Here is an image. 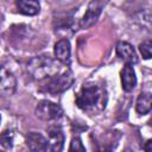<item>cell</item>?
I'll return each mask as SVG.
<instances>
[{
    "label": "cell",
    "instance_id": "obj_11",
    "mask_svg": "<svg viewBox=\"0 0 152 152\" xmlns=\"http://www.w3.org/2000/svg\"><path fill=\"white\" fill-rule=\"evenodd\" d=\"M46 139L38 132H30L26 134V145L31 152H40L44 150Z\"/></svg>",
    "mask_w": 152,
    "mask_h": 152
},
{
    "label": "cell",
    "instance_id": "obj_17",
    "mask_svg": "<svg viewBox=\"0 0 152 152\" xmlns=\"http://www.w3.org/2000/svg\"><path fill=\"white\" fill-rule=\"evenodd\" d=\"M151 48H152L151 40H145L139 45V50H140V52L145 59L151 58Z\"/></svg>",
    "mask_w": 152,
    "mask_h": 152
},
{
    "label": "cell",
    "instance_id": "obj_20",
    "mask_svg": "<svg viewBox=\"0 0 152 152\" xmlns=\"http://www.w3.org/2000/svg\"><path fill=\"white\" fill-rule=\"evenodd\" d=\"M0 122H1V115H0Z\"/></svg>",
    "mask_w": 152,
    "mask_h": 152
},
{
    "label": "cell",
    "instance_id": "obj_14",
    "mask_svg": "<svg viewBox=\"0 0 152 152\" xmlns=\"http://www.w3.org/2000/svg\"><path fill=\"white\" fill-rule=\"evenodd\" d=\"M115 147V142L113 140L108 141V139H96L94 141V152H113Z\"/></svg>",
    "mask_w": 152,
    "mask_h": 152
},
{
    "label": "cell",
    "instance_id": "obj_1",
    "mask_svg": "<svg viewBox=\"0 0 152 152\" xmlns=\"http://www.w3.org/2000/svg\"><path fill=\"white\" fill-rule=\"evenodd\" d=\"M106 90L99 84H84L75 97L77 107L91 114L102 110L106 107Z\"/></svg>",
    "mask_w": 152,
    "mask_h": 152
},
{
    "label": "cell",
    "instance_id": "obj_15",
    "mask_svg": "<svg viewBox=\"0 0 152 152\" xmlns=\"http://www.w3.org/2000/svg\"><path fill=\"white\" fill-rule=\"evenodd\" d=\"M13 131L12 129H6L0 134V144L5 148H11L13 146Z\"/></svg>",
    "mask_w": 152,
    "mask_h": 152
},
{
    "label": "cell",
    "instance_id": "obj_13",
    "mask_svg": "<svg viewBox=\"0 0 152 152\" xmlns=\"http://www.w3.org/2000/svg\"><path fill=\"white\" fill-rule=\"evenodd\" d=\"M135 109L139 114H147L151 110V94L150 93H141L138 96Z\"/></svg>",
    "mask_w": 152,
    "mask_h": 152
},
{
    "label": "cell",
    "instance_id": "obj_8",
    "mask_svg": "<svg viewBox=\"0 0 152 152\" xmlns=\"http://www.w3.org/2000/svg\"><path fill=\"white\" fill-rule=\"evenodd\" d=\"M116 55L120 59L125 61L126 64L133 65L138 62V57L133 46L127 42H119L116 44Z\"/></svg>",
    "mask_w": 152,
    "mask_h": 152
},
{
    "label": "cell",
    "instance_id": "obj_2",
    "mask_svg": "<svg viewBox=\"0 0 152 152\" xmlns=\"http://www.w3.org/2000/svg\"><path fill=\"white\" fill-rule=\"evenodd\" d=\"M27 72L34 80L45 81L58 75L61 72V65L57 59H53L48 55H40L33 57L27 63Z\"/></svg>",
    "mask_w": 152,
    "mask_h": 152
},
{
    "label": "cell",
    "instance_id": "obj_6",
    "mask_svg": "<svg viewBox=\"0 0 152 152\" xmlns=\"http://www.w3.org/2000/svg\"><path fill=\"white\" fill-rule=\"evenodd\" d=\"M17 87V81L14 75L6 69L5 66L0 65V95L10 96L14 93Z\"/></svg>",
    "mask_w": 152,
    "mask_h": 152
},
{
    "label": "cell",
    "instance_id": "obj_9",
    "mask_svg": "<svg viewBox=\"0 0 152 152\" xmlns=\"http://www.w3.org/2000/svg\"><path fill=\"white\" fill-rule=\"evenodd\" d=\"M55 57L58 62L69 65L70 64V43L68 39H61L55 44Z\"/></svg>",
    "mask_w": 152,
    "mask_h": 152
},
{
    "label": "cell",
    "instance_id": "obj_16",
    "mask_svg": "<svg viewBox=\"0 0 152 152\" xmlns=\"http://www.w3.org/2000/svg\"><path fill=\"white\" fill-rule=\"evenodd\" d=\"M69 152H86V147L83 146V144L78 137H74L71 139V142L69 146Z\"/></svg>",
    "mask_w": 152,
    "mask_h": 152
},
{
    "label": "cell",
    "instance_id": "obj_12",
    "mask_svg": "<svg viewBox=\"0 0 152 152\" xmlns=\"http://www.w3.org/2000/svg\"><path fill=\"white\" fill-rule=\"evenodd\" d=\"M20 13L25 15H36L39 12V2L34 0H19L15 2Z\"/></svg>",
    "mask_w": 152,
    "mask_h": 152
},
{
    "label": "cell",
    "instance_id": "obj_18",
    "mask_svg": "<svg viewBox=\"0 0 152 152\" xmlns=\"http://www.w3.org/2000/svg\"><path fill=\"white\" fill-rule=\"evenodd\" d=\"M151 140H147L146 142H145V145H144V150L146 151V152H152V150H151Z\"/></svg>",
    "mask_w": 152,
    "mask_h": 152
},
{
    "label": "cell",
    "instance_id": "obj_10",
    "mask_svg": "<svg viewBox=\"0 0 152 152\" xmlns=\"http://www.w3.org/2000/svg\"><path fill=\"white\" fill-rule=\"evenodd\" d=\"M120 77H121V84H122V89L125 91H131L134 89L135 84H137V76L133 69V65L131 64H126L121 72H120Z\"/></svg>",
    "mask_w": 152,
    "mask_h": 152
},
{
    "label": "cell",
    "instance_id": "obj_7",
    "mask_svg": "<svg viewBox=\"0 0 152 152\" xmlns=\"http://www.w3.org/2000/svg\"><path fill=\"white\" fill-rule=\"evenodd\" d=\"M101 11H102V5L97 1H91L88 5L86 13L80 21V27L81 28H88V27L93 26L96 23L97 18L100 17Z\"/></svg>",
    "mask_w": 152,
    "mask_h": 152
},
{
    "label": "cell",
    "instance_id": "obj_5",
    "mask_svg": "<svg viewBox=\"0 0 152 152\" xmlns=\"http://www.w3.org/2000/svg\"><path fill=\"white\" fill-rule=\"evenodd\" d=\"M64 146V133L61 127L53 126L49 128V138L46 140L44 152H62Z\"/></svg>",
    "mask_w": 152,
    "mask_h": 152
},
{
    "label": "cell",
    "instance_id": "obj_3",
    "mask_svg": "<svg viewBox=\"0 0 152 152\" xmlns=\"http://www.w3.org/2000/svg\"><path fill=\"white\" fill-rule=\"evenodd\" d=\"M72 83H74L72 72L70 70H64L63 72L43 81V84L40 86L39 90L44 91V93L56 95V94L63 93L64 90L70 88Z\"/></svg>",
    "mask_w": 152,
    "mask_h": 152
},
{
    "label": "cell",
    "instance_id": "obj_19",
    "mask_svg": "<svg viewBox=\"0 0 152 152\" xmlns=\"http://www.w3.org/2000/svg\"><path fill=\"white\" fill-rule=\"evenodd\" d=\"M124 152H132V151H129V150H126V151H124Z\"/></svg>",
    "mask_w": 152,
    "mask_h": 152
},
{
    "label": "cell",
    "instance_id": "obj_4",
    "mask_svg": "<svg viewBox=\"0 0 152 152\" xmlns=\"http://www.w3.org/2000/svg\"><path fill=\"white\" fill-rule=\"evenodd\" d=\"M36 115L42 120L51 121L59 119L63 115V110L59 104L49 100H42L36 106Z\"/></svg>",
    "mask_w": 152,
    "mask_h": 152
}]
</instances>
